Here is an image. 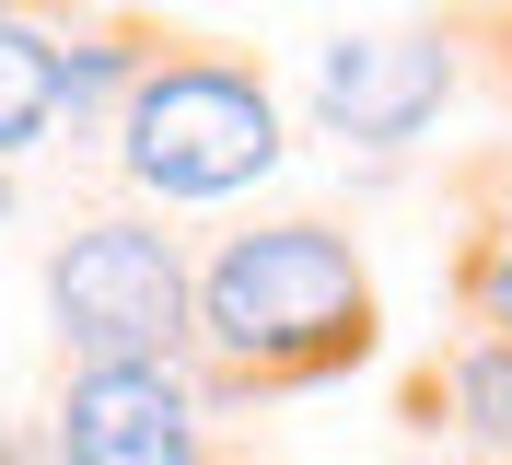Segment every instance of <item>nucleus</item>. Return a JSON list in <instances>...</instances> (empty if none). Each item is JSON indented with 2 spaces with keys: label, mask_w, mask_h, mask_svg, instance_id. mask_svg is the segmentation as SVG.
I'll use <instances>...</instances> for the list:
<instances>
[{
  "label": "nucleus",
  "mask_w": 512,
  "mask_h": 465,
  "mask_svg": "<svg viewBox=\"0 0 512 465\" xmlns=\"http://www.w3.org/2000/svg\"><path fill=\"white\" fill-rule=\"evenodd\" d=\"M361 314H373L361 256L326 221H268V233L222 245L210 279H198V338L222 349V361H245V372L338 361V349H361Z\"/></svg>",
  "instance_id": "1"
},
{
  "label": "nucleus",
  "mask_w": 512,
  "mask_h": 465,
  "mask_svg": "<svg viewBox=\"0 0 512 465\" xmlns=\"http://www.w3.org/2000/svg\"><path fill=\"white\" fill-rule=\"evenodd\" d=\"M117 163L152 198H233L280 163V105L222 59H175V70H140L128 93V128H117Z\"/></svg>",
  "instance_id": "2"
},
{
  "label": "nucleus",
  "mask_w": 512,
  "mask_h": 465,
  "mask_svg": "<svg viewBox=\"0 0 512 465\" xmlns=\"http://www.w3.org/2000/svg\"><path fill=\"white\" fill-rule=\"evenodd\" d=\"M47 314L82 349V372H140V361H175V338L198 326V291L152 221H82L47 256Z\"/></svg>",
  "instance_id": "3"
},
{
  "label": "nucleus",
  "mask_w": 512,
  "mask_h": 465,
  "mask_svg": "<svg viewBox=\"0 0 512 465\" xmlns=\"http://www.w3.org/2000/svg\"><path fill=\"white\" fill-rule=\"evenodd\" d=\"M59 465H198V396L175 361L70 372L59 384Z\"/></svg>",
  "instance_id": "4"
},
{
  "label": "nucleus",
  "mask_w": 512,
  "mask_h": 465,
  "mask_svg": "<svg viewBox=\"0 0 512 465\" xmlns=\"http://www.w3.org/2000/svg\"><path fill=\"white\" fill-rule=\"evenodd\" d=\"M454 59H443V35H408V24H384V35H338L315 59V105L350 140H408L431 105H443Z\"/></svg>",
  "instance_id": "5"
},
{
  "label": "nucleus",
  "mask_w": 512,
  "mask_h": 465,
  "mask_svg": "<svg viewBox=\"0 0 512 465\" xmlns=\"http://www.w3.org/2000/svg\"><path fill=\"white\" fill-rule=\"evenodd\" d=\"M59 105H70V47L0 12V163L24 152V140H47V117H59Z\"/></svg>",
  "instance_id": "6"
},
{
  "label": "nucleus",
  "mask_w": 512,
  "mask_h": 465,
  "mask_svg": "<svg viewBox=\"0 0 512 465\" xmlns=\"http://www.w3.org/2000/svg\"><path fill=\"white\" fill-rule=\"evenodd\" d=\"M454 419L478 442H512V349H466L454 361Z\"/></svg>",
  "instance_id": "7"
},
{
  "label": "nucleus",
  "mask_w": 512,
  "mask_h": 465,
  "mask_svg": "<svg viewBox=\"0 0 512 465\" xmlns=\"http://www.w3.org/2000/svg\"><path fill=\"white\" fill-rule=\"evenodd\" d=\"M489 326H501V349H512V256L489 268Z\"/></svg>",
  "instance_id": "8"
},
{
  "label": "nucleus",
  "mask_w": 512,
  "mask_h": 465,
  "mask_svg": "<svg viewBox=\"0 0 512 465\" xmlns=\"http://www.w3.org/2000/svg\"><path fill=\"white\" fill-rule=\"evenodd\" d=\"M0 465H12V454H0Z\"/></svg>",
  "instance_id": "9"
}]
</instances>
